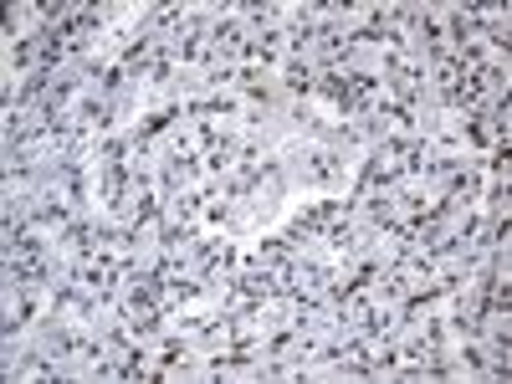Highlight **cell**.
Returning <instances> with one entry per match:
<instances>
[{
  "label": "cell",
  "mask_w": 512,
  "mask_h": 384,
  "mask_svg": "<svg viewBox=\"0 0 512 384\" xmlns=\"http://www.w3.org/2000/svg\"><path fill=\"white\" fill-rule=\"evenodd\" d=\"M297 175H303L308 185H318V190H328V185H338V175H344V154H333V149H308L303 164H297Z\"/></svg>",
  "instance_id": "cell-1"
}]
</instances>
